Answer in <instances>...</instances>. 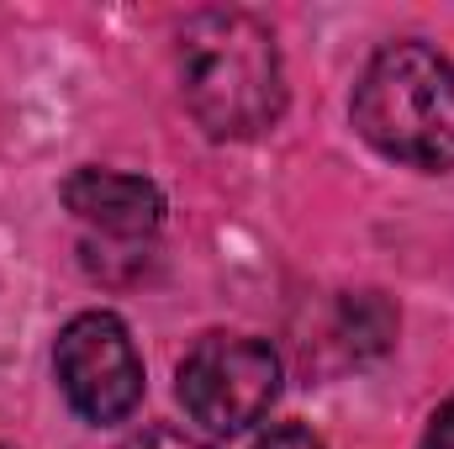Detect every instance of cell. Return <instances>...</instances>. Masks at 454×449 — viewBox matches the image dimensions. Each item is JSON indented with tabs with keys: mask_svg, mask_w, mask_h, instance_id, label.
<instances>
[{
	"mask_svg": "<svg viewBox=\"0 0 454 449\" xmlns=\"http://www.w3.org/2000/svg\"><path fill=\"white\" fill-rule=\"evenodd\" d=\"M180 96L212 138H254L286 106L280 48L248 11H201L180 27Z\"/></svg>",
	"mask_w": 454,
	"mask_h": 449,
	"instance_id": "obj_1",
	"label": "cell"
},
{
	"mask_svg": "<svg viewBox=\"0 0 454 449\" xmlns=\"http://www.w3.org/2000/svg\"><path fill=\"white\" fill-rule=\"evenodd\" d=\"M354 127L412 169H454V64L428 43H391L354 85Z\"/></svg>",
	"mask_w": 454,
	"mask_h": 449,
	"instance_id": "obj_2",
	"label": "cell"
},
{
	"mask_svg": "<svg viewBox=\"0 0 454 449\" xmlns=\"http://www.w3.org/2000/svg\"><path fill=\"white\" fill-rule=\"evenodd\" d=\"M280 391V359L264 338L212 334L180 359V407L207 434L254 429Z\"/></svg>",
	"mask_w": 454,
	"mask_h": 449,
	"instance_id": "obj_3",
	"label": "cell"
},
{
	"mask_svg": "<svg viewBox=\"0 0 454 449\" xmlns=\"http://www.w3.org/2000/svg\"><path fill=\"white\" fill-rule=\"evenodd\" d=\"M53 370H59L69 407L96 429L132 418V407L143 402V359L116 312L69 318L53 343Z\"/></svg>",
	"mask_w": 454,
	"mask_h": 449,
	"instance_id": "obj_4",
	"label": "cell"
},
{
	"mask_svg": "<svg viewBox=\"0 0 454 449\" xmlns=\"http://www.w3.org/2000/svg\"><path fill=\"white\" fill-rule=\"evenodd\" d=\"M64 207L80 223L101 227L112 238H148L164 223V196L143 175H116V169H74L59 185Z\"/></svg>",
	"mask_w": 454,
	"mask_h": 449,
	"instance_id": "obj_5",
	"label": "cell"
},
{
	"mask_svg": "<svg viewBox=\"0 0 454 449\" xmlns=\"http://www.w3.org/2000/svg\"><path fill=\"white\" fill-rule=\"evenodd\" d=\"M121 449H217V445L191 439V434H180V429H143L137 439H127Z\"/></svg>",
	"mask_w": 454,
	"mask_h": 449,
	"instance_id": "obj_6",
	"label": "cell"
},
{
	"mask_svg": "<svg viewBox=\"0 0 454 449\" xmlns=\"http://www.w3.org/2000/svg\"><path fill=\"white\" fill-rule=\"evenodd\" d=\"M254 449H323V445H317L301 423H275L270 434H259V439H254Z\"/></svg>",
	"mask_w": 454,
	"mask_h": 449,
	"instance_id": "obj_7",
	"label": "cell"
},
{
	"mask_svg": "<svg viewBox=\"0 0 454 449\" xmlns=\"http://www.w3.org/2000/svg\"><path fill=\"white\" fill-rule=\"evenodd\" d=\"M418 449H454V402H444V407L428 418L423 445H418Z\"/></svg>",
	"mask_w": 454,
	"mask_h": 449,
	"instance_id": "obj_8",
	"label": "cell"
}]
</instances>
